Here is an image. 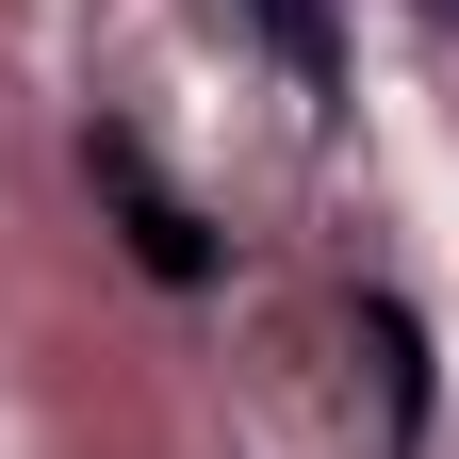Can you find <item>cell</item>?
Returning a JSON list of instances; mask_svg holds the SVG:
<instances>
[{"label":"cell","instance_id":"obj_1","mask_svg":"<svg viewBox=\"0 0 459 459\" xmlns=\"http://www.w3.org/2000/svg\"><path fill=\"white\" fill-rule=\"evenodd\" d=\"M82 181L115 197V230H132V263H148V279H181V296H197V279L230 263V247H213V213L148 164V132H132V115H99V132H82Z\"/></svg>","mask_w":459,"mask_h":459},{"label":"cell","instance_id":"obj_2","mask_svg":"<svg viewBox=\"0 0 459 459\" xmlns=\"http://www.w3.org/2000/svg\"><path fill=\"white\" fill-rule=\"evenodd\" d=\"M344 328H361V361H377V443L411 459V443H427V344H411V312H394V296H361Z\"/></svg>","mask_w":459,"mask_h":459},{"label":"cell","instance_id":"obj_3","mask_svg":"<svg viewBox=\"0 0 459 459\" xmlns=\"http://www.w3.org/2000/svg\"><path fill=\"white\" fill-rule=\"evenodd\" d=\"M263 33H279V66L328 99V0H263Z\"/></svg>","mask_w":459,"mask_h":459}]
</instances>
